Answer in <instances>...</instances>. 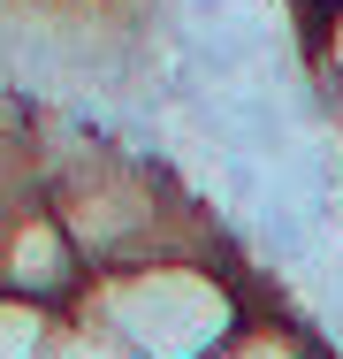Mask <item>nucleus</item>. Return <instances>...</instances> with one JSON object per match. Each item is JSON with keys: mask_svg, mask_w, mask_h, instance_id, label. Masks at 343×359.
I'll return each mask as SVG.
<instances>
[{"mask_svg": "<svg viewBox=\"0 0 343 359\" xmlns=\"http://www.w3.org/2000/svg\"><path fill=\"white\" fill-rule=\"evenodd\" d=\"M46 337H54V306H31V298L0 290V359H38Z\"/></svg>", "mask_w": 343, "mask_h": 359, "instance_id": "2", "label": "nucleus"}, {"mask_svg": "<svg viewBox=\"0 0 343 359\" xmlns=\"http://www.w3.org/2000/svg\"><path fill=\"white\" fill-rule=\"evenodd\" d=\"M76 321L115 337L130 359H214L252 313H244V298L221 268L176 252V260L99 268L76 290Z\"/></svg>", "mask_w": 343, "mask_h": 359, "instance_id": "1", "label": "nucleus"}, {"mask_svg": "<svg viewBox=\"0 0 343 359\" xmlns=\"http://www.w3.org/2000/svg\"><path fill=\"white\" fill-rule=\"evenodd\" d=\"M214 359H321V352H313L298 329H282V321H244Z\"/></svg>", "mask_w": 343, "mask_h": 359, "instance_id": "3", "label": "nucleus"}, {"mask_svg": "<svg viewBox=\"0 0 343 359\" xmlns=\"http://www.w3.org/2000/svg\"><path fill=\"white\" fill-rule=\"evenodd\" d=\"M38 359H130V352H122L115 337H99L92 321L69 313V321H54V337H46V352H38Z\"/></svg>", "mask_w": 343, "mask_h": 359, "instance_id": "4", "label": "nucleus"}]
</instances>
